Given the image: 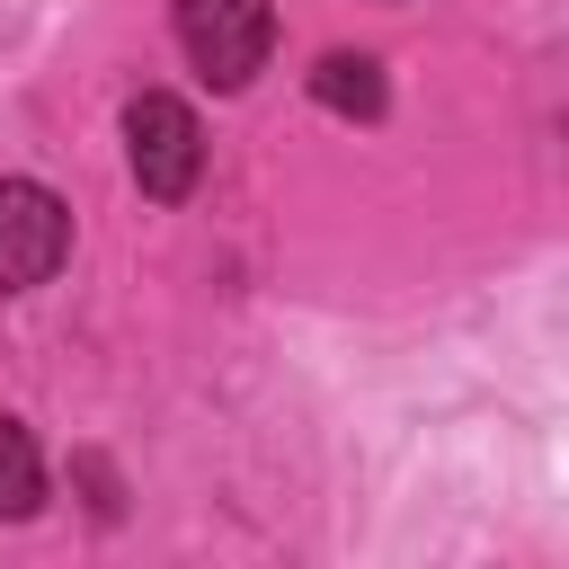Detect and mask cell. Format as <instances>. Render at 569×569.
<instances>
[{
  "mask_svg": "<svg viewBox=\"0 0 569 569\" xmlns=\"http://www.w3.org/2000/svg\"><path fill=\"white\" fill-rule=\"evenodd\" d=\"M124 160H133V187H142L151 204H178V196L204 178V133H196L187 98L142 89V98L124 107Z\"/></svg>",
  "mask_w": 569,
  "mask_h": 569,
  "instance_id": "obj_1",
  "label": "cell"
},
{
  "mask_svg": "<svg viewBox=\"0 0 569 569\" xmlns=\"http://www.w3.org/2000/svg\"><path fill=\"white\" fill-rule=\"evenodd\" d=\"M44 507V462H36V436L18 418H0V525L36 516Z\"/></svg>",
  "mask_w": 569,
  "mask_h": 569,
  "instance_id": "obj_5",
  "label": "cell"
},
{
  "mask_svg": "<svg viewBox=\"0 0 569 569\" xmlns=\"http://www.w3.org/2000/svg\"><path fill=\"white\" fill-rule=\"evenodd\" d=\"M71 258V204L36 178H0V293L44 284Z\"/></svg>",
  "mask_w": 569,
  "mask_h": 569,
  "instance_id": "obj_3",
  "label": "cell"
},
{
  "mask_svg": "<svg viewBox=\"0 0 569 569\" xmlns=\"http://www.w3.org/2000/svg\"><path fill=\"white\" fill-rule=\"evenodd\" d=\"M311 98H320L329 116L373 124V116H382V62H373V53H320V62H311Z\"/></svg>",
  "mask_w": 569,
  "mask_h": 569,
  "instance_id": "obj_4",
  "label": "cell"
},
{
  "mask_svg": "<svg viewBox=\"0 0 569 569\" xmlns=\"http://www.w3.org/2000/svg\"><path fill=\"white\" fill-rule=\"evenodd\" d=\"M178 44L213 89H249L267 71L276 44V9L267 0H178Z\"/></svg>",
  "mask_w": 569,
  "mask_h": 569,
  "instance_id": "obj_2",
  "label": "cell"
}]
</instances>
